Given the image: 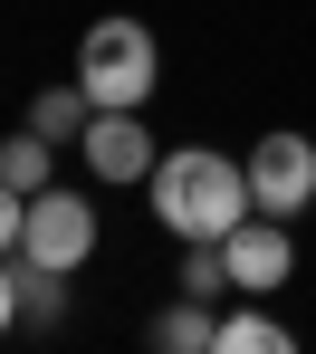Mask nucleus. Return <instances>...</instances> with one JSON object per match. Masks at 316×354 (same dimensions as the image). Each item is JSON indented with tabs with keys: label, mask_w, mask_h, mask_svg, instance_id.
<instances>
[{
	"label": "nucleus",
	"mask_w": 316,
	"mask_h": 354,
	"mask_svg": "<svg viewBox=\"0 0 316 354\" xmlns=\"http://www.w3.org/2000/svg\"><path fill=\"white\" fill-rule=\"evenodd\" d=\"M19 316H29V326H58L67 316V278L58 268H19Z\"/></svg>",
	"instance_id": "nucleus-11"
},
{
	"label": "nucleus",
	"mask_w": 316,
	"mask_h": 354,
	"mask_svg": "<svg viewBox=\"0 0 316 354\" xmlns=\"http://www.w3.org/2000/svg\"><path fill=\"white\" fill-rule=\"evenodd\" d=\"M19 239H29V192L0 182V259H19Z\"/></svg>",
	"instance_id": "nucleus-12"
},
{
	"label": "nucleus",
	"mask_w": 316,
	"mask_h": 354,
	"mask_svg": "<svg viewBox=\"0 0 316 354\" xmlns=\"http://www.w3.org/2000/svg\"><path fill=\"white\" fill-rule=\"evenodd\" d=\"M10 316H19V259H0V335H10Z\"/></svg>",
	"instance_id": "nucleus-13"
},
{
	"label": "nucleus",
	"mask_w": 316,
	"mask_h": 354,
	"mask_svg": "<svg viewBox=\"0 0 316 354\" xmlns=\"http://www.w3.org/2000/svg\"><path fill=\"white\" fill-rule=\"evenodd\" d=\"M211 354H297V335H288V326L250 297V306H230V316L211 326Z\"/></svg>",
	"instance_id": "nucleus-7"
},
{
	"label": "nucleus",
	"mask_w": 316,
	"mask_h": 354,
	"mask_svg": "<svg viewBox=\"0 0 316 354\" xmlns=\"http://www.w3.org/2000/svg\"><path fill=\"white\" fill-rule=\"evenodd\" d=\"M48 153H58V144H48V134H39V124H19V134H10V144H0V182H10V192H29V201H39V192H48Z\"/></svg>",
	"instance_id": "nucleus-9"
},
{
	"label": "nucleus",
	"mask_w": 316,
	"mask_h": 354,
	"mask_svg": "<svg viewBox=\"0 0 316 354\" xmlns=\"http://www.w3.org/2000/svg\"><path fill=\"white\" fill-rule=\"evenodd\" d=\"M86 115H96V106H86V86H48V96L29 106V124H39L48 144H77V134H86Z\"/></svg>",
	"instance_id": "nucleus-10"
},
{
	"label": "nucleus",
	"mask_w": 316,
	"mask_h": 354,
	"mask_svg": "<svg viewBox=\"0 0 316 354\" xmlns=\"http://www.w3.org/2000/svg\"><path fill=\"white\" fill-rule=\"evenodd\" d=\"M77 153H86V173H96V182H154V163H163L134 106H96L86 134H77Z\"/></svg>",
	"instance_id": "nucleus-6"
},
{
	"label": "nucleus",
	"mask_w": 316,
	"mask_h": 354,
	"mask_svg": "<svg viewBox=\"0 0 316 354\" xmlns=\"http://www.w3.org/2000/svg\"><path fill=\"white\" fill-rule=\"evenodd\" d=\"M250 201L268 221H297L316 201V144L307 134H259L250 144Z\"/></svg>",
	"instance_id": "nucleus-4"
},
{
	"label": "nucleus",
	"mask_w": 316,
	"mask_h": 354,
	"mask_svg": "<svg viewBox=\"0 0 316 354\" xmlns=\"http://www.w3.org/2000/svg\"><path fill=\"white\" fill-rule=\"evenodd\" d=\"M86 259H96V201H86V192H39V201H29V239H19V268L77 278Z\"/></svg>",
	"instance_id": "nucleus-3"
},
{
	"label": "nucleus",
	"mask_w": 316,
	"mask_h": 354,
	"mask_svg": "<svg viewBox=\"0 0 316 354\" xmlns=\"http://www.w3.org/2000/svg\"><path fill=\"white\" fill-rule=\"evenodd\" d=\"M221 268H230V288L240 297H268L297 278V239H288V221H268V211H250L240 230L221 239Z\"/></svg>",
	"instance_id": "nucleus-5"
},
{
	"label": "nucleus",
	"mask_w": 316,
	"mask_h": 354,
	"mask_svg": "<svg viewBox=\"0 0 316 354\" xmlns=\"http://www.w3.org/2000/svg\"><path fill=\"white\" fill-rule=\"evenodd\" d=\"M154 77H163V48H154V29L125 19V10L77 39V86H86V106H144Z\"/></svg>",
	"instance_id": "nucleus-2"
},
{
	"label": "nucleus",
	"mask_w": 316,
	"mask_h": 354,
	"mask_svg": "<svg viewBox=\"0 0 316 354\" xmlns=\"http://www.w3.org/2000/svg\"><path fill=\"white\" fill-rule=\"evenodd\" d=\"M211 326H221V316H211L201 297H183V306H163V316H154V335H144V345H154V354H211Z\"/></svg>",
	"instance_id": "nucleus-8"
},
{
	"label": "nucleus",
	"mask_w": 316,
	"mask_h": 354,
	"mask_svg": "<svg viewBox=\"0 0 316 354\" xmlns=\"http://www.w3.org/2000/svg\"><path fill=\"white\" fill-rule=\"evenodd\" d=\"M154 221L173 239H230L250 221V163H230V153H211V144H183V153H163L154 163Z\"/></svg>",
	"instance_id": "nucleus-1"
}]
</instances>
